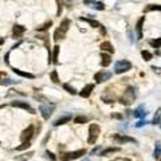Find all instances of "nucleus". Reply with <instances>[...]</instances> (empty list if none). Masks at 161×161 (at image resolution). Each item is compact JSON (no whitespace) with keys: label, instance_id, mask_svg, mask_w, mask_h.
<instances>
[{"label":"nucleus","instance_id":"1","mask_svg":"<svg viewBox=\"0 0 161 161\" xmlns=\"http://www.w3.org/2000/svg\"><path fill=\"white\" fill-rule=\"evenodd\" d=\"M70 24H71V22H70L69 19L62 20L59 27H58V28L55 30V32H54V40L58 42V40H60V39H63L65 36H66V32L69 31V28H70Z\"/></svg>","mask_w":161,"mask_h":161},{"label":"nucleus","instance_id":"2","mask_svg":"<svg viewBox=\"0 0 161 161\" xmlns=\"http://www.w3.org/2000/svg\"><path fill=\"white\" fill-rule=\"evenodd\" d=\"M134 99H136V89L133 87V86H129V87H126V90L123 91V95L120 98V102L122 105L129 106L130 104L134 102Z\"/></svg>","mask_w":161,"mask_h":161},{"label":"nucleus","instance_id":"3","mask_svg":"<svg viewBox=\"0 0 161 161\" xmlns=\"http://www.w3.org/2000/svg\"><path fill=\"white\" fill-rule=\"evenodd\" d=\"M130 69H132V63L126 59L118 60V62H116V65H114V71H116V74H123V73H126V71H129Z\"/></svg>","mask_w":161,"mask_h":161},{"label":"nucleus","instance_id":"4","mask_svg":"<svg viewBox=\"0 0 161 161\" xmlns=\"http://www.w3.org/2000/svg\"><path fill=\"white\" fill-rule=\"evenodd\" d=\"M99 132H101V129H99V126L97 123H91L90 125V128H89V138H87V142L90 145L95 144V141L98 140V136H99Z\"/></svg>","mask_w":161,"mask_h":161},{"label":"nucleus","instance_id":"5","mask_svg":"<svg viewBox=\"0 0 161 161\" xmlns=\"http://www.w3.org/2000/svg\"><path fill=\"white\" fill-rule=\"evenodd\" d=\"M54 110H55V105L54 104H43L39 106V111L42 113V117L44 120H48L52 116Z\"/></svg>","mask_w":161,"mask_h":161},{"label":"nucleus","instance_id":"6","mask_svg":"<svg viewBox=\"0 0 161 161\" xmlns=\"http://www.w3.org/2000/svg\"><path fill=\"white\" fill-rule=\"evenodd\" d=\"M85 153H86V149H78V150H74V152H69V153H65V155L62 156V160L63 161L77 160V158L82 157Z\"/></svg>","mask_w":161,"mask_h":161},{"label":"nucleus","instance_id":"7","mask_svg":"<svg viewBox=\"0 0 161 161\" xmlns=\"http://www.w3.org/2000/svg\"><path fill=\"white\" fill-rule=\"evenodd\" d=\"M34 133H35L34 125H30V126H27V129L23 130L22 136H20V140H22V142H28V141H31V138L34 137Z\"/></svg>","mask_w":161,"mask_h":161},{"label":"nucleus","instance_id":"8","mask_svg":"<svg viewBox=\"0 0 161 161\" xmlns=\"http://www.w3.org/2000/svg\"><path fill=\"white\" fill-rule=\"evenodd\" d=\"M11 106L13 107H19V109H23V110H27L30 111L31 114H35V109L34 107H31L27 102H23V101H13L11 102Z\"/></svg>","mask_w":161,"mask_h":161},{"label":"nucleus","instance_id":"9","mask_svg":"<svg viewBox=\"0 0 161 161\" xmlns=\"http://www.w3.org/2000/svg\"><path fill=\"white\" fill-rule=\"evenodd\" d=\"M111 78V73H106V71H99L94 75V79L97 83H102L105 81H109Z\"/></svg>","mask_w":161,"mask_h":161},{"label":"nucleus","instance_id":"10","mask_svg":"<svg viewBox=\"0 0 161 161\" xmlns=\"http://www.w3.org/2000/svg\"><path fill=\"white\" fill-rule=\"evenodd\" d=\"M113 140L118 144H126V142H136V140L132 138L129 136H125V134H114Z\"/></svg>","mask_w":161,"mask_h":161},{"label":"nucleus","instance_id":"11","mask_svg":"<svg viewBox=\"0 0 161 161\" xmlns=\"http://www.w3.org/2000/svg\"><path fill=\"white\" fill-rule=\"evenodd\" d=\"M94 90V85L93 83H89V85H86L85 87L81 90V93H79V95L82 98H89L90 95H91V91Z\"/></svg>","mask_w":161,"mask_h":161},{"label":"nucleus","instance_id":"12","mask_svg":"<svg viewBox=\"0 0 161 161\" xmlns=\"http://www.w3.org/2000/svg\"><path fill=\"white\" fill-rule=\"evenodd\" d=\"M70 121H71V114H66V116H62V117L54 121V126H60V125H65Z\"/></svg>","mask_w":161,"mask_h":161},{"label":"nucleus","instance_id":"13","mask_svg":"<svg viewBox=\"0 0 161 161\" xmlns=\"http://www.w3.org/2000/svg\"><path fill=\"white\" fill-rule=\"evenodd\" d=\"M26 32V27H23V26H19V24H15L13 26V38H20L23 34Z\"/></svg>","mask_w":161,"mask_h":161},{"label":"nucleus","instance_id":"14","mask_svg":"<svg viewBox=\"0 0 161 161\" xmlns=\"http://www.w3.org/2000/svg\"><path fill=\"white\" fill-rule=\"evenodd\" d=\"M144 20H145V16L140 18L138 22L136 24V31H137V38L138 39H142V24H144Z\"/></svg>","mask_w":161,"mask_h":161},{"label":"nucleus","instance_id":"15","mask_svg":"<svg viewBox=\"0 0 161 161\" xmlns=\"http://www.w3.org/2000/svg\"><path fill=\"white\" fill-rule=\"evenodd\" d=\"M117 152H121V148H107V149H105V150H102L101 153H99V156L107 157V156L113 155V153H117Z\"/></svg>","mask_w":161,"mask_h":161},{"label":"nucleus","instance_id":"16","mask_svg":"<svg viewBox=\"0 0 161 161\" xmlns=\"http://www.w3.org/2000/svg\"><path fill=\"white\" fill-rule=\"evenodd\" d=\"M110 62H111L110 55H109V54H104V52H102L101 54V65H102V67H107L109 65H110Z\"/></svg>","mask_w":161,"mask_h":161},{"label":"nucleus","instance_id":"17","mask_svg":"<svg viewBox=\"0 0 161 161\" xmlns=\"http://www.w3.org/2000/svg\"><path fill=\"white\" fill-rule=\"evenodd\" d=\"M12 70H13V73L18 74V75H20V77H24V78H28V79H34L35 78V75L34 74H31V73H26V71H22V70H19V69H12Z\"/></svg>","mask_w":161,"mask_h":161},{"label":"nucleus","instance_id":"18","mask_svg":"<svg viewBox=\"0 0 161 161\" xmlns=\"http://www.w3.org/2000/svg\"><path fill=\"white\" fill-rule=\"evenodd\" d=\"M101 50L102 51H107V52H110V54L114 52V48H113V46H111L110 42H104V43H101Z\"/></svg>","mask_w":161,"mask_h":161},{"label":"nucleus","instance_id":"19","mask_svg":"<svg viewBox=\"0 0 161 161\" xmlns=\"http://www.w3.org/2000/svg\"><path fill=\"white\" fill-rule=\"evenodd\" d=\"M81 20H83V22L89 23V24L91 26V27H99V28H101V27H102V26L99 24V22H97V20H94V19H87V18H81Z\"/></svg>","mask_w":161,"mask_h":161},{"label":"nucleus","instance_id":"20","mask_svg":"<svg viewBox=\"0 0 161 161\" xmlns=\"http://www.w3.org/2000/svg\"><path fill=\"white\" fill-rule=\"evenodd\" d=\"M144 11H145V12H150V11H161V6H158V4H148Z\"/></svg>","mask_w":161,"mask_h":161},{"label":"nucleus","instance_id":"21","mask_svg":"<svg viewBox=\"0 0 161 161\" xmlns=\"http://www.w3.org/2000/svg\"><path fill=\"white\" fill-rule=\"evenodd\" d=\"M133 114H134V117L136 118H142L146 116V111L142 109V107H138V109H136V110L133 111Z\"/></svg>","mask_w":161,"mask_h":161},{"label":"nucleus","instance_id":"22","mask_svg":"<svg viewBox=\"0 0 161 161\" xmlns=\"http://www.w3.org/2000/svg\"><path fill=\"white\" fill-rule=\"evenodd\" d=\"M32 156H34V152H27V153L22 155L20 157H16V160L18 161H27V160H30Z\"/></svg>","mask_w":161,"mask_h":161},{"label":"nucleus","instance_id":"23","mask_svg":"<svg viewBox=\"0 0 161 161\" xmlns=\"http://www.w3.org/2000/svg\"><path fill=\"white\" fill-rule=\"evenodd\" d=\"M58 57H59V46L54 47V52H52V63L57 65L58 63Z\"/></svg>","mask_w":161,"mask_h":161},{"label":"nucleus","instance_id":"24","mask_svg":"<svg viewBox=\"0 0 161 161\" xmlns=\"http://www.w3.org/2000/svg\"><path fill=\"white\" fill-rule=\"evenodd\" d=\"M89 121L87 117H85V116H78V117L74 118V122L78 123V125H82V123H86Z\"/></svg>","mask_w":161,"mask_h":161},{"label":"nucleus","instance_id":"25","mask_svg":"<svg viewBox=\"0 0 161 161\" xmlns=\"http://www.w3.org/2000/svg\"><path fill=\"white\" fill-rule=\"evenodd\" d=\"M51 24H52V22H51V20H48V22H46L43 26H40V27H36V31H46L47 28H50Z\"/></svg>","mask_w":161,"mask_h":161},{"label":"nucleus","instance_id":"26","mask_svg":"<svg viewBox=\"0 0 161 161\" xmlns=\"http://www.w3.org/2000/svg\"><path fill=\"white\" fill-rule=\"evenodd\" d=\"M63 89L66 90L67 93H70V94H73V95L77 94V90H75L74 87H71V86H70L69 83H65V85H63Z\"/></svg>","mask_w":161,"mask_h":161},{"label":"nucleus","instance_id":"27","mask_svg":"<svg viewBox=\"0 0 161 161\" xmlns=\"http://www.w3.org/2000/svg\"><path fill=\"white\" fill-rule=\"evenodd\" d=\"M50 78H51V81H52L54 83H59V77H58V73L55 71V70L50 74Z\"/></svg>","mask_w":161,"mask_h":161},{"label":"nucleus","instance_id":"28","mask_svg":"<svg viewBox=\"0 0 161 161\" xmlns=\"http://www.w3.org/2000/svg\"><path fill=\"white\" fill-rule=\"evenodd\" d=\"M149 43H150L152 47H155V48H160L161 47V39H155V40H150Z\"/></svg>","mask_w":161,"mask_h":161},{"label":"nucleus","instance_id":"29","mask_svg":"<svg viewBox=\"0 0 161 161\" xmlns=\"http://www.w3.org/2000/svg\"><path fill=\"white\" fill-rule=\"evenodd\" d=\"M160 121H161V109H158L157 110V113H156V116H155V118H153V123H160Z\"/></svg>","mask_w":161,"mask_h":161},{"label":"nucleus","instance_id":"30","mask_svg":"<svg viewBox=\"0 0 161 161\" xmlns=\"http://www.w3.org/2000/svg\"><path fill=\"white\" fill-rule=\"evenodd\" d=\"M30 146H31L30 141H28V142H23L22 145H19V146H18V148H16V150H24V149H28Z\"/></svg>","mask_w":161,"mask_h":161},{"label":"nucleus","instance_id":"31","mask_svg":"<svg viewBox=\"0 0 161 161\" xmlns=\"http://www.w3.org/2000/svg\"><path fill=\"white\" fill-rule=\"evenodd\" d=\"M141 55H142V58H144V59H145L146 62L152 59V54L149 52V51H145V50H144V51H142V52H141Z\"/></svg>","mask_w":161,"mask_h":161},{"label":"nucleus","instance_id":"32","mask_svg":"<svg viewBox=\"0 0 161 161\" xmlns=\"http://www.w3.org/2000/svg\"><path fill=\"white\" fill-rule=\"evenodd\" d=\"M161 155V144L158 142L157 145H156V149H155V158H158Z\"/></svg>","mask_w":161,"mask_h":161},{"label":"nucleus","instance_id":"33","mask_svg":"<svg viewBox=\"0 0 161 161\" xmlns=\"http://www.w3.org/2000/svg\"><path fill=\"white\" fill-rule=\"evenodd\" d=\"M93 7H94L95 10H99V11L105 10V4H104V3H101V1H95L94 6H93Z\"/></svg>","mask_w":161,"mask_h":161},{"label":"nucleus","instance_id":"34","mask_svg":"<svg viewBox=\"0 0 161 161\" xmlns=\"http://www.w3.org/2000/svg\"><path fill=\"white\" fill-rule=\"evenodd\" d=\"M19 82V81H12V79H3V81H1V85H11V83H18Z\"/></svg>","mask_w":161,"mask_h":161},{"label":"nucleus","instance_id":"35","mask_svg":"<svg viewBox=\"0 0 161 161\" xmlns=\"http://www.w3.org/2000/svg\"><path fill=\"white\" fill-rule=\"evenodd\" d=\"M46 157H50L52 161H55V160H57V157H55V155H54V153H51V152H48V150L46 152Z\"/></svg>","mask_w":161,"mask_h":161},{"label":"nucleus","instance_id":"36","mask_svg":"<svg viewBox=\"0 0 161 161\" xmlns=\"http://www.w3.org/2000/svg\"><path fill=\"white\" fill-rule=\"evenodd\" d=\"M57 4H58V12H57V15L60 16V13H62V4H60L59 0H57Z\"/></svg>","mask_w":161,"mask_h":161},{"label":"nucleus","instance_id":"37","mask_svg":"<svg viewBox=\"0 0 161 161\" xmlns=\"http://www.w3.org/2000/svg\"><path fill=\"white\" fill-rule=\"evenodd\" d=\"M111 118H117V120H121V118H122V116H121V114H117V113H113V114H111Z\"/></svg>","mask_w":161,"mask_h":161},{"label":"nucleus","instance_id":"38","mask_svg":"<svg viewBox=\"0 0 161 161\" xmlns=\"http://www.w3.org/2000/svg\"><path fill=\"white\" fill-rule=\"evenodd\" d=\"M83 3L85 4H94L95 0H83Z\"/></svg>","mask_w":161,"mask_h":161},{"label":"nucleus","instance_id":"39","mask_svg":"<svg viewBox=\"0 0 161 161\" xmlns=\"http://www.w3.org/2000/svg\"><path fill=\"white\" fill-rule=\"evenodd\" d=\"M145 123H146V122H144V121H140L138 123H136V126H137V128H141V126H144Z\"/></svg>","mask_w":161,"mask_h":161},{"label":"nucleus","instance_id":"40","mask_svg":"<svg viewBox=\"0 0 161 161\" xmlns=\"http://www.w3.org/2000/svg\"><path fill=\"white\" fill-rule=\"evenodd\" d=\"M98 150H99V146H97V148L93 149V150H91V155H95V153H97Z\"/></svg>","mask_w":161,"mask_h":161},{"label":"nucleus","instance_id":"41","mask_svg":"<svg viewBox=\"0 0 161 161\" xmlns=\"http://www.w3.org/2000/svg\"><path fill=\"white\" fill-rule=\"evenodd\" d=\"M114 161H130L129 158H117V160H114Z\"/></svg>","mask_w":161,"mask_h":161},{"label":"nucleus","instance_id":"42","mask_svg":"<svg viewBox=\"0 0 161 161\" xmlns=\"http://www.w3.org/2000/svg\"><path fill=\"white\" fill-rule=\"evenodd\" d=\"M8 57H10V52L6 54V63H7V65H8Z\"/></svg>","mask_w":161,"mask_h":161},{"label":"nucleus","instance_id":"43","mask_svg":"<svg viewBox=\"0 0 161 161\" xmlns=\"http://www.w3.org/2000/svg\"><path fill=\"white\" fill-rule=\"evenodd\" d=\"M3 107H4V105H0V109H3Z\"/></svg>","mask_w":161,"mask_h":161},{"label":"nucleus","instance_id":"44","mask_svg":"<svg viewBox=\"0 0 161 161\" xmlns=\"http://www.w3.org/2000/svg\"><path fill=\"white\" fill-rule=\"evenodd\" d=\"M82 161H89V158H85V160H82Z\"/></svg>","mask_w":161,"mask_h":161},{"label":"nucleus","instance_id":"45","mask_svg":"<svg viewBox=\"0 0 161 161\" xmlns=\"http://www.w3.org/2000/svg\"><path fill=\"white\" fill-rule=\"evenodd\" d=\"M66 1H69V3H70V1H73V0H66Z\"/></svg>","mask_w":161,"mask_h":161},{"label":"nucleus","instance_id":"46","mask_svg":"<svg viewBox=\"0 0 161 161\" xmlns=\"http://www.w3.org/2000/svg\"><path fill=\"white\" fill-rule=\"evenodd\" d=\"M160 161H161V160H160Z\"/></svg>","mask_w":161,"mask_h":161}]
</instances>
